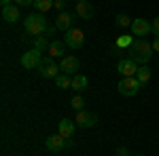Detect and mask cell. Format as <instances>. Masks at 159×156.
Masks as SVG:
<instances>
[{"instance_id": "1", "label": "cell", "mask_w": 159, "mask_h": 156, "mask_svg": "<svg viewBox=\"0 0 159 156\" xmlns=\"http://www.w3.org/2000/svg\"><path fill=\"white\" fill-rule=\"evenodd\" d=\"M153 44L151 42H147L144 38H136L134 42L129 44V57L138 63V65H147L148 61H151V57H153Z\"/></svg>"}, {"instance_id": "2", "label": "cell", "mask_w": 159, "mask_h": 156, "mask_svg": "<svg viewBox=\"0 0 159 156\" xmlns=\"http://www.w3.org/2000/svg\"><path fill=\"white\" fill-rule=\"evenodd\" d=\"M24 27H25V34L36 38V36H40V34L47 32L49 23H47V19H45L43 13H30V15L25 17V21H24Z\"/></svg>"}, {"instance_id": "3", "label": "cell", "mask_w": 159, "mask_h": 156, "mask_svg": "<svg viewBox=\"0 0 159 156\" xmlns=\"http://www.w3.org/2000/svg\"><path fill=\"white\" fill-rule=\"evenodd\" d=\"M140 86H142V82L136 76H123L121 80H119V84H117V91L123 97H134L140 91Z\"/></svg>"}, {"instance_id": "4", "label": "cell", "mask_w": 159, "mask_h": 156, "mask_svg": "<svg viewBox=\"0 0 159 156\" xmlns=\"http://www.w3.org/2000/svg\"><path fill=\"white\" fill-rule=\"evenodd\" d=\"M40 63H43V53L38 48H30L21 55V65L25 70H38Z\"/></svg>"}, {"instance_id": "5", "label": "cell", "mask_w": 159, "mask_h": 156, "mask_svg": "<svg viewBox=\"0 0 159 156\" xmlns=\"http://www.w3.org/2000/svg\"><path fill=\"white\" fill-rule=\"evenodd\" d=\"M64 42H66V47H70V48H81L85 44V34L79 27H70L64 34Z\"/></svg>"}, {"instance_id": "6", "label": "cell", "mask_w": 159, "mask_h": 156, "mask_svg": "<svg viewBox=\"0 0 159 156\" xmlns=\"http://www.w3.org/2000/svg\"><path fill=\"white\" fill-rule=\"evenodd\" d=\"M60 72H61L60 65L51 59V57L49 59H43V63L38 65V74H40L43 78H53V80H55V78L60 76Z\"/></svg>"}, {"instance_id": "7", "label": "cell", "mask_w": 159, "mask_h": 156, "mask_svg": "<svg viewBox=\"0 0 159 156\" xmlns=\"http://www.w3.org/2000/svg\"><path fill=\"white\" fill-rule=\"evenodd\" d=\"M74 122H76L81 129H91V127H96V124H98V114L87 112V110H81V112H76Z\"/></svg>"}, {"instance_id": "8", "label": "cell", "mask_w": 159, "mask_h": 156, "mask_svg": "<svg viewBox=\"0 0 159 156\" xmlns=\"http://www.w3.org/2000/svg\"><path fill=\"white\" fill-rule=\"evenodd\" d=\"M79 65H81V61L76 59L74 55H66V57L60 61L61 74H68V76H74V74L79 72Z\"/></svg>"}, {"instance_id": "9", "label": "cell", "mask_w": 159, "mask_h": 156, "mask_svg": "<svg viewBox=\"0 0 159 156\" xmlns=\"http://www.w3.org/2000/svg\"><path fill=\"white\" fill-rule=\"evenodd\" d=\"M132 34L138 38H142V36H147L148 32H153V23H148L147 19H142V17H138V19H134L132 21Z\"/></svg>"}, {"instance_id": "10", "label": "cell", "mask_w": 159, "mask_h": 156, "mask_svg": "<svg viewBox=\"0 0 159 156\" xmlns=\"http://www.w3.org/2000/svg\"><path fill=\"white\" fill-rule=\"evenodd\" d=\"M45 145H47L49 152H61V150L66 148V137L60 135V133H55V135H47Z\"/></svg>"}, {"instance_id": "11", "label": "cell", "mask_w": 159, "mask_h": 156, "mask_svg": "<svg viewBox=\"0 0 159 156\" xmlns=\"http://www.w3.org/2000/svg\"><path fill=\"white\" fill-rule=\"evenodd\" d=\"M138 63H136L132 57H127V59H121L119 63H117V72L121 74V76H136V72H138Z\"/></svg>"}, {"instance_id": "12", "label": "cell", "mask_w": 159, "mask_h": 156, "mask_svg": "<svg viewBox=\"0 0 159 156\" xmlns=\"http://www.w3.org/2000/svg\"><path fill=\"white\" fill-rule=\"evenodd\" d=\"M19 6L17 4H7V6H2V19L7 21V23H17L19 21Z\"/></svg>"}, {"instance_id": "13", "label": "cell", "mask_w": 159, "mask_h": 156, "mask_svg": "<svg viewBox=\"0 0 159 156\" xmlns=\"http://www.w3.org/2000/svg\"><path fill=\"white\" fill-rule=\"evenodd\" d=\"M76 17L81 19H91L93 17V4L87 0H76Z\"/></svg>"}, {"instance_id": "14", "label": "cell", "mask_w": 159, "mask_h": 156, "mask_svg": "<svg viewBox=\"0 0 159 156\" xmlns=\"http://www.w3.org/2000/svg\"><path fill=\"white\" fill-rule=\"evenodd\" d=\"M74 23V15H70L68 11H64L57 15V19H55V27L57 30H70Z\"/></svg>"}, {"instance_id": "15", "label": "cell", "mask_w": 159, "mask_h": 156, "mask_svg": "<svg viewBox=\"0 0 159 156\" xmlns=\"http://www.w3.org/2000/svg\"><path fill=\"white\" fill-rule=\"evenodd\" d=\"M64 48H66V42H61V40H53L49 44V57L51 59H64L66 55H64Z\"/></svg>"}, {"instance_id": "16", "label": "cell", "mask_w": 159, "mask_h": 156, "mask_svg": "<svg viewBox=\"0 0 159 156\" xmlns=\"http://www.w3.org/2000/svg\"><path fill=\"white\" fill-rule=\"evenodd\" d=\"M74 124H76V122H72L70 118H61L60 124H57V129H60L57 133H60V135H64V137H72L74 131H76V129H74Z\"/></svg>"}, {"instance_id": "17", "label": "cell", "mask_w": 159, "mask_h": 156, "mask_svg": "<svg viewBox=\"0 0 159 156\" xmlns=\"http://www.w3.org/2000/svg\"><path fill=\"white\" fill-rule=\"evenodd\" d=\"M87 76H83V74H74V78H72V86L70 89H74L76 93H81V91H85L87 89Z\"/></svg>"}, {"instance_id": "18", "label": "cell", "mask_w": 159, "mask_h": 156, "mask_svg": "<svg viewBox=\"0 0 159 156\" xmlns=\"http://www.w3.org/2000/svg\"><path fill=\"white\" fill-rule=\"evenodd\" d=\"M49 44H51V42H47V36L40 34V36L34 38V47H32V48H38L40 53H45V51H49Z\"/></svg>"}, {"instance_id": "19", "label": "cell", "mask_w": 159, "mask_h": 156, "mask_svg": "<svg viewBox=\"0 0 159 156\" xmlns=\"http://www.w3.org/2000/svg\"><path fill=\"white\" fill-rule=\"evenodd\" d=\"M136 78H138L142 84H147L148 80H151V70H148V65H140L138 72H136Z\"/></svg>"}, {"instance_id": "20", "label": "cell", "mask_w": 159, "mask_h": 156, "mask_svg": "<svg viewBox=\"0 0 159 156\" xmlns=\"http://www.w3.org/2000/svg\"><path fill=\"white\" fill-rule=\"evenodd\" d=\"M53 4H55V0H34V6H36V11H40V13L51 11Z\"/></svg>"}, {"instance_id": "21", "label": "cell", "mask_w": 159, "mask_h": 156, "mask_svg": "<svg viewBox=\"0 0 159 156\" xmlns=\"http://www.w3.org/2000/svg\"><path fill=\"white\" fill-rule=\"evenodd\" d=\"M55 84H57L60 89H70V86H72V78H68V74H60V76L55 78Z\"/></svg>"}, {"instance_id": "22", "label": "cell", "mask_w": 159, "mask_h": 156, "mask_svg": "<svg viewBox=\"0 0 159 156\" xmlns=\"http://www.w3.org/2000/svg\"><path fill=\"white\" fill-rule=\"evenodd\" d=\"M132 21H134V19H129V17L123 15V13H119V15L115 17V23L119 25V27H132Z\"/></svg>"}, {"instance_id": "23", "label": "cell", "mask_w": 159, "mask_h": 156, "mask_svg": "<svg viewBox=\"0 0 159 156\" xmlns=\"http://www.w3.org/2000/svg\"><path fill=\"white\" fill-rule=\"evenodd\" d=\"M70 106H72L76 112H81V110H85V99L81 95H74L72 99H70Z\"/></svg>"}, {"instance_id": "24", "label": "cell", "mask_w": 159, "mask_h": 156, "mask_svg": "<svg viewBox=\"0 0 159 156\" xmlns=\"http://www.w3.org/2000/svg\"><path fill=\"white\" fill-rule=\"evenodd\" d=\"M53 6H55L60 13H64V11H66V0H55V4H53Z\"/></svg>"}, {"instance_id": "25", "label": "cell", "mask_w": 159, "mask_h": 156, "mask_svg": "<svg viewBox=\"0 0 159 156\" xmlns=\"http://www.w3.org/2000/svg\"><path fill=\"white\" fill-rule=\"evenodd\" d=\"M132 42H134V40H132L129 36H123V38H119V44H121V47H129Z\"/></svg>"}, {"instance_id": "26", "label": "cell", "mask_w": 159, "mask_h": 156, "mask_svg": "<svg viewBox=\"0 0 159 156\" xmlns=\"http://www.w3.org/2000/svg\"><path fill=\"white\" fill-rule=\"evenodd\" d=\"M153 34H155V38H159V17L153 19Z\"/></svg>"}, {"instance_id": "27", "label": "cell", "mask_w": 159, "mask_h": 156, "mask_svg": "<svg viewBox=\"0 0 159 156\" xmlns=\"http://www.w3.org/2000/svg\"><path fill=\"white\" fill-rule=\"evenodd\" d=\"M15 4L21 9V6H30V4H34V0H15Z\"/></svg>"}, {"instance_id": "28", "label": "cell", "mask_w": 159, "mask_h": 156, "mask_svg": "<svg viewBox=\"0 0 159 156\" xmlns=\"http://www.w3.org/2000/svg\"><path fill=\"white\" fill-rule=\"evenodd\" d=\"M117 156H129V152H127V148H123V145H119V148H117Z\"/></svg>"}, {"instance_id": "29", "label": "cell", "mask_w": 159, "mask_h": 156, "mask_svg": "<svg viewBox=\"0 0 159 156\" xmlns=\"http://www.w3.org/2000/svg\"><path fill=\"white\" fill-rule=\"evenodd\" d=\"M55 30H57L55 25H49V27H47V32H45V36H53V34H55Z\"/></svg>"}, {"instance_id": "30", "label": "cell", "mask_w": 159, "mask_h": 156, "mask_svg": "<svg viewBox=\"0 0 159 156\" xmlns=\"http://www.w3.org/2000/svg\"><path fill=\"white\" fill-rule=\"evenodd\" d=\"M66 148H74V139L72 137H66Z\"/></svg>"}, {"instance_id": "31", "label": "cell", "mask_w": 159, "mask_h": 156, "mask_svg": "<svg viewBox=\"0 0 159 156\" xmlns=\"http://www.w3.org/2000/svg\"><path fill=\"white\" fill-rule=\"evenodd\" d=\"M151 44H153V51H159V38H155Z\"/></svg>"}, {"instance_id": "32", "label": "cell", "mask_w": 159, "mask_h": 156, "mask_svg": "<svg viewBox=\"0 0 159 156\" xmlns=\"http://www.w3.org/2000/svg\"><path fill=\"white\" fill-rule=\"evenodd\" d=\"M0 2H2V6H7V4H11L13 0H0Z\"/></svg>"}, {"instance_id": "33", "label": "cell", "mask_w": 159, "mask_h": 156, "mask_svg": "<svg viewBox=\"0 0 159 156\" xmlns=\"http://www.w3.org/2000/svg\"><path fill=\"white\" fill-rule=\"evenodd\" d=\"M136 156H144V154H136Z\"/></svg>"}]
</instances>
